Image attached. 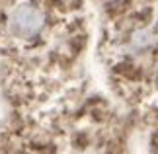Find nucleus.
Listing matches in <instances>:
<instances>
[{
  "mask_svg": "<svg viewBox=\"0 0 158 154\" xmlns=\"http://www.w3.org/2000/svg\"><path fill=\"white\" fill-rule=\"evenodd\" d=\"M43 23H45V16L39 8H35V6H20L10 16V31L16 37L27 39V37H33L35 33H39Z\"/></svg>",
  "mask_w": 158,
  "mask_h": 154,
  "instance_id": "f257e3e1",
  "label": "nucleus"
}]
</instances>
